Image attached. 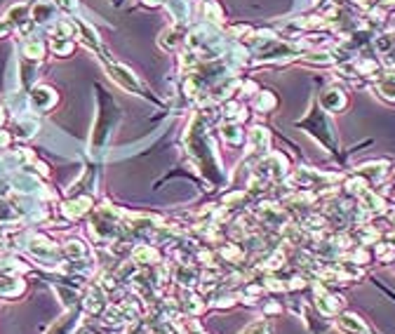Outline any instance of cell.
<instances>
[{"instance_id":"obj_13","label":"cell","mask_w":395,"mask_h":334,"mask_svg":"<svg viewBox=\"0 0 395 334\" xmlns=\"http://www.w3.org/2000/svg\"><path fill=\"white\" fill-rule=\"evenodd\" d=\"M132 257H134V262H139V264H156V262H160L158 250H156V247H151V245H137L132 250Z\"/></svg>"},{"instance_id":"obj_27","label":"cell","mask_w":395,"mask_h":334,"mask_svg":"<svg viewBox=\"0 0 395 334\" xmlns=\"http://www.w3.org/2000/svg\"><path fill=\"white\" fill-rule=\"evenodd\" d=\"M3 118H5V116H3V111H0V125H3Z\"/></svg>"},{"instance_id":"obj_8","label":"cell","mask_w":395,"mask_h":334,"mask_svg":"<svg viewBox=\"0 0 395 334\" xmlns=\"http://www.w3.org/2000/svg\"><path fill=\"white\" fill-rule=\"evenodd\" d=\"M316 306L320 315H334L339 311V306H341V299L334 294H327L323 287L316 285Z\"/></svg>"},{"instance_id":"obj_3","label":"cell","mask_w":395,"mask_h":334,"mask_svg":"<svg viewBox=\"0 0 395 334\" xmlns=\"http://www.w3.org/2000/svg\"><path fill=\"white\" fill-rule=\"evenodd\" d=\"M287 172V160L280 156V153H271V156H266L259 163L257 167V177L259 179H282Z\"/></svg>"},{"instance_id":"obj_5","label":"cell","mask_w":395,"mask_h":334,"mask_svg":"<svg viewBox=\"0 0 395 334\" xmlns=\"http://www.w3.org/2000/svg\"><path fill=\"white\" fill-rule=\"evenodd\" d=\"M108 71H111V78L115 80V83L120 85V88H125L129 92H137L141 95V85L139 80L134 78V73L127 69V66H120V64H108Z\"/></svg>"},{"instance_id":"obj_17","label":"cell","mask_w":395,"mask_h":334,"mask_svg":"<svg viewBox=\"0 0 395 334\" xmlns=\"http://www.w3.org/2000/svg\"><path fill=\"white\" fill-rule=\"evenodd\" d=\"M29 19V8L26 5H15L10 12H8V22L10 24H24Z\"/></svg>"},{"instance_id":"obj_20","label":"cell","mask_w":395,"mask_h":334,"mask_svg":"<svg viewBox=\"0 0 395 334\" xmlns=\"http://www.w3.org/2000/svg\"><path fill=\"white\" fill-rule=\"evenodd\" d=\"M257 109L259 111H271V109H275V97L271 95V92H261L257 99Z\"/></svg>"},{"instance_id":"obj_10","label":"cell","mask_w":395,"mask_h":334,"mask_svg":"<svg viewBox=\"0 0 395 334\" xmlns=\"http://www.w3.org/2000/svg\"><path fill=\"white\" fill-rule=\"evenodd\" d=\"M54 102H57V95H54V90L45 88V85H38V88H33V92H31V104L38 111L52 109Z\"/></svg>"},{"instance_id":"obj_15","label":"cell","mask_w":395,"mask_h":334,"mask_svg":"<svg viewBox=\"0 0 395 334\" xmlns=\"http://www.w3.org/2000/svg\"><path fill=\"white\" fill-rule=\"evenodd\" d=\"M15 127H17V137H19V139H31L35 134V129H38V122L29 120V118H24V116H22V118L17 120Z\"/></svg>"},{"instance_id":"obj_26","label":"cell","mask_w":395,"mask_h":334,"mask_svg":"<svg viewBox=\"0 0 395 334\" xmlns=\"http://www.w3.org/2000/svg\"><path fill=\"white\" fill-rule=\"evenodd\" d=\"M146 5H160V3H165V0H144Z\"/></svg>"},{"instance_id":"obj_6","label":"cell","mask_w":395,"mask_h":334,"mask_svg":"<svg viewBox=\"0 0 395 334\" xmlns=\"http://www.w3.org/2000/svg\"><path fill=\"white\" fill-rule=\"evenodd\" d=\"M320 104H323V111H330V113H339V111L346 109L348 99H346L341 88H330V90L323 92V97H320Z\"/></svg>"},{"instance_id":"obj_19","label":"cell","mask_w":395,"mask_h":334,"mask_svg":"<svg viewBox=\"0 0 395 334\" xmlns=\"http://www.w3.org/2000/svg\"><path fill=\"white\" fill-rule=\"evenodd\" d=\"M240 334H271V323L268 320H255V323L247 325Z\"/></svg>"},{"instance_id":"obj_18","label":"cell","mask_w":395,"mask_h":334,"mask_svg":"<svg viewBox=\"0 0 395 334\" xmlns=\"http://www.w3.org/2000/svg\"><path fill=\"white\" fill-rule=\"evenodd\" d=\"M24 54H26L29 59H40L42 57V42L38 38L26 40L24 42Z\"/></svg>"},{"instance_id":"obj_21","label":"cell","mask_w":395,"mask_h":334,"mask_svg":"<svg viewBox=\"0 0 395 334\" xmlns=\"http://www.w3.org/2000/svg\"><path fill=\"white\" fill-rule=\"evenodd\" d=\"M52 49L57 54H69L73 49V42H71V38H54L52 40Z\"/></svg>"},{"instance_id":"obj_22","label":"cell","mask_w":395,"mask_h":334,"mask_svg":"<svg viewBox=\"0 0 395 334\" xmlns=\"http://www.w3.org/2000/svg\"><path fill=\"white\" fill-rule=\"evenodd\" d=\"M224 139L226 141H231V144H238L240 139H243V134L238 132V127H224Z\"/></svg>"},{"instance_id":"obj_7","label":"cell","mask_w":395,"mask_h":334,"mask_svg":"<svg viewBox=\"0 0 395 334\" xmlns=\"http://www.w3.org/2000/svg\"><path fill=\"white\" fill-rule=\"evenodd\" d=\"M90 207H92V198L78 196V198H73V200H66L64 205H61V212H64L66 219H80Z\"/></svg>"},{"instance_id":"obj_25","label":"cell","mask_w":395,"mask_h":334,"mask_svg":"<svg viewBox=\"0 0 395 334\" xmlns=\"http://www.w3.org/2000/svg\"><path fill=\"white\" fill-rule=\"evenodd\" d=\"M8 31H10V22L3 19L0 22V35H8Z\"/></svg>"},{"instance_id":"obj_12","label":"cell","mask_w":395,"mask_h":334,"mask_svg":"<svg viewBox=\"0 0 395 334\" xmlns=\"http://www.w3.org/2000/svg\"><path fill=\"white\" fill-rule=\"evenodd\" d=\"M24 289V283L15 276H0V296H17Z\"/></svg>"},{"instance_id":"obj_4","label":"cell","mask_w":395,"mask_h":334,"mask_svg":"<svg viewBox=\"0 0 395 334\" xmlns=\"http://www.w3.org/2000/svg\"><path fill=\"white\" fill-rule=\"evenodd\" d=\"M334 325H337L341 332H346V334H374L372 327H369L365 320L360 318V315H357V313H350V311L339 313L337 320H334Z\"/></svg>"},{"instance_id":"obj_14","label":"cell","mask_w":395,"mask_h":334,"mask_svg":"<svg viewBox=\"0 0 395 334\" xmlns=\"http://www.w3.org/2000/svg\"><path fill=\"white\" fill-rule=\"evenodd\" d=\"M54 3H47V0H40L38 5H35L33 8V12H31V17H33L35 22H40V24H45V22H49L54 17Z\"/></svg>"},{"instance_id":"obj_24","label":"cell","mask_w":395,"mask_h":334,"mask_svg":"<svg viewBox=\"0 0 395 334\" xmlns=\"http://www.w3.org/2000/svg\"><path fill=\"white\" fill-rule=\"evenodd\" d=\"M10 144V134L8 132H0V148H5Z\"/></svg>"},{"instance_id":"obj_23","label":"cell","mask_w":395,"mask_h":334,"mask_svg":"<svg viewBox=\"0 0 395 334\" xmlns=\"http://www.w3.org/2000/svg\"><path fill=\"white\" fill-rule=\"evenodd\" d=\"M54 3V8H61V10H66V12H73L78 8V3L76 0H52Z\"/></svg>"},{"instance_id":"obj_2","label":"cell","mask_w":395,"mask_h":334,"mask_svg":"<svg viewBox=\"0 0 395 334\" xmlns=\"http://www.w3.org/2000/svg\"><path fill=\"white\" fill-rule=\"evenodd\" d=\"M29 252L33 255L38 262H47V264H57L59 262V247L52 243V240H47V238H42V236H35V238H31L29 243Z\"/></svg>"},{"instance_id":"obj_1","label":"cell","mask_w":395,"mask_h":334,"mask_svg":"<svg viewBox=\"0 0 395 334\" xmlns=\"http://www.w3.org/2000/svg\"><path fill=\"white\" fill-rule=\"evenodd\" d=\"M296 127H304L306 132H311L320 144L327 146V151H332V153L339 151L337 141H334V132H332V125L327 122L325 113L318 106H313L311 113H308L304 120H296Z\"/></svg>"},{"instance_id":"obj_11","label":"cell","mask_w":395,"mask_h":334,"mask_svg":"<svg viewBox=\"0 0 395 334\" xmlns=\"http://www.w3.org/2000/svg\"><path fill=\"white\" fill-rule=\"evenodd\" d=\"M357 172H360V175H365L369 182H381V179L386 177V172H388V163H386V160H381V163H365V165L357 167Z\"/></svg>"},{"instance_id":"obj_9","label":"cell","mask_w":395,"mask_h":334,"mask_svg":"<svg viewBox=\"0 0 395 334\" xmlns=\"http://www.w3.org/2000/svg\"><path fill=\"white\" fill-rule=\"evenodd\" d=\"M104 306H106V294H104L102 285H90L88 292H85L83 308H85L88 313H99Z\"/></svg>"},{"instance_id":"obj_16","label":"cell","mask_w":395,"mask_h":334,"mask_svg":"<svg viewBox=\"0 0 395 334\" xmlns=\"http://www.w3.org/2000/svg\"><path fill=\"white\" fill-rule=\"evenodd\" d=\"M379 92H381V95H384L386 99H391V102H395V71H388L386 76L381 78Z\"/></svg>"}]
</instances>
